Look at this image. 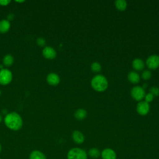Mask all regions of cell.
<instances>
[{
  "mask_svg": "<svg viewBox=\"0 0 159 159\" xmlns=\"http://www.w3.org/2000/svg\"><path fill=\"white\" fill-rule=\"evenodd\" d=\"M1 149H2V147H1V143H0V153H1Z\"/></svg>",
  "mask_w": 159,
  "mask_h": 159,
  "instance_id": "cell-27",
  "label": "cell"
},
{
  "mask_svg": "<svg viewBox=\"0 0 159 159\" xmlns=\"http://www.w3.org/2000/svg\"><path fill=\"white\" fill-rule=\"evenodd\" d=\"M72 139L73 141L77 144H81L83 143L84 140V135L78 130H75L72 134Z\"/></svg>",
  "mask_w": 159,
  "mask_h": 159,
  "instance_id": "cell-11",
  "label": "cell"
},
{
  "mask_svg": "<svg viewBox=\"0 0 159 159\" xmlns=\"http://www.w3.org/2000/svg\"><path fill=\"white\" fill-rule=\"evenodd\" d=\"M132 66L137 71L142 70L144 68L145 64L143 60L140 58H135L132 61Z\"/></svg>",
  "mask_w": 159,
  "mask_h": 159,
  "instance_id": "cell-12",
  "label": "cell"
},
{
  "mask_svg": "<svg viewBox=\"0 0 159 159\" xmlns=\"http://www.w3.org/2000/svg\"><path fill=\"white\" fill-rule=\"evenodd\" d=\"M132 97L137 101H141L145 96V92L144 89L139 86H135L133 87L130 92Z\"/></svg>",
  "mask_w": 159,
  "mask_h": 159,
  "instance_id": "cell-4",
  "label": "cell"
},
{
  "mask_svg": "<svg viewBox=\"0 0 159 159\" xmlns=\"http://www.w3.org/2000/svg\"><path fill=\"white\" fill-rule=\"evenodd\" d=\"M127 6V3L125 0H117L115 1V6L116 9L120 11H124Z\"/></svg>",
  "mask_w": 159,
  "mask_h": 159,
  "instance_id": "cell-17",
  "label": "cell"
},
{
  "mask_svg": "<svg viewBox=\"0 0 159 159\" xmlns=\"http://www.w3.org/2000/svg\"><path fill=\"white\" fill-rule=\"evenodd\" d=\"M0 159H1V158H0Z\"/></svg>",
  "mask_w": 159,
  "mask_h": 159,
  "instance_id": "cell-30",
  "label": "cell"
},
{
  "mask_svg": "<svg viewBox=\"0 0 159 159\" xmlns=\"http://www.w3.org/2000/svg\"><path fill=\"white\" fill-rule=\"evenodd\" d=\"M153 98H154V96H153V94H151L150 93H147V94H145V97H144L145 101L147 102H148V103L150 102H151V101H152L153 99Z\"/></svg>",
  "mask_w": 159,
  "mask_h": 159,
  "instance_id": "cell-23",
  "label": "cell"
},
{
  "mask_svg": "<svg viewBox=\"0 0 159 159\" xmlns=\"http://www.w3.org/2000/svg\"><path fill=\"white\" fill-rule=\"evenodd\" d=\"M67 159H87V153L83 149L73 148L68 152Z\"/></svg>",
  "mask_w": 159,
  "mask_h": 159,
  "instance_id": "cell-3",
  "label": "cell"
},
{
  "mask_svg": "<svg viewBox=\"0 0 159 159\" xmlns=\"http://www.w3.org/2000/svg\"><path fill=\"white\" fill-rule=\"evenodd\" d=\"M60 77L57 73H50L47 76V81L50 85L57 86L60 83Z\"/></svg>",
  "mask_w": 159,
  "mask_h": 159,
  "instance_id": "cell-10",
  "label": "cell"
},
{
  "mask_svg": "<svg viewBox=\"0 0 159 159\" xmlns=\"http://www.w3.org/2000/svg\"><path fill=\"white\" fill-rule=\"evenodd\" d=\"M91 69L93 72L98 73L101 70V65L98 62H94L91 65Z\"/></svg>",
  "mask_w": 159,
  "mask_h": 159,
  "instance_id": "cell-20",
  "label": "cell"
},
{
  "mask_svg": "<svg viewBox=\"0 0 159 159\" xmlns=\"http://www.w3.org/2000/svg\"><path fill=\"white\" fill-rule=\"evenodd\" d=\"M11 2L10 0H0V5L5 6L8 5Z\"/></svg>",
  "mask_w": 159,
  "mask_h": 159,
  "instance_id": "cell-25",
  "label": "cell"
},
{
  "mask_svg": "<svg viewBox=\"0 0 159 159\" xmlns=\"http://www.w3.org/2000/svg\"><path fill=\"white\" fill-rule=\"evenodd\" d=\"M29 159H47L45 155L40 150H35L29 155Z\"/></svg>",
  "mask_w": 159,
  "mask_h": 159,
  "instance_id": "cell-14",
  "label": "cell"
},
{
  "mask_svg": "<svg viewBox=\"0 0 159 159\" xmlns=\"http://www.w3.org/2000/svg\"><path fill=\"white\" fill-rule=\"evenodd\" d=\"M2 61H3L4 65L6 66H10L14 63V58L12 55L7 54L4 57Z\"/></svg>",
  "mask_w": 159,
  "mask_h": 159,
  "instance_id": "cell-19",
  "label": "cell"
},
{
  "mask_svg": "<svg viewBox=\"0 0 159 159\" xmlns=\"http://www.w3.org/2000/svg\"><path fill=\"white\" fill-rule=\"evenodd\" d=\"M1 90H0V95H1Z\"/></svg>",
  "mask_w": 159,
  "mask_h": 159,
  "instance_id": "cell-29",
  "label": "cell"
},
{
  "mask_svg": "<svg viewBox=\"0 0 159 159\" xmlns=\"http://www.w3.org/2000/svg\"><path fill=\"white\" fill-rule=\"evenodd\" d=\"M152 76V73L149 70H145L142 74V77L145 80H149Z\"/></svg>",
  "mask_w": 159,
  "mask_h": 159,
  "instance_id": "cell-21",
  "label": "cell"
},
{
  "mask_svg": "<svg viewBox=\"0 0 159 159\" xmlns=\"http://www.w3.org/2000/svg\"><path fill=\"white\" fill-rule=\"evenodd\" d=\"M102 159H116V153L114 150L107 148L104 149L101 153Z\"/></svg>",
  "mask_w": 159,
  "mask_h": 159,
  "instance_id": "cell-9",
  "label": "cell"
},
{
  "mask_svg": "<svg viewBox=\"0 0 159 159\" xmlns=\"http://www.w3.org/2000/svg\"><path fill=\"white\" fill-rule=\"evenodd\" d=\"M92 88L96 91H104L108 86V81L105 76L102 75H97L94 76L91 81Z\"/></svg>",
  "mask_w": 159,
  "mask_h": 159,
  "instance_id": "cell-2",
  "label": "cell"
},
{
  "mask_svg": "<svg viewBox=\"0 0 159 159\" xmlns=\"http://www.w3.org/2000/svg\"><path fill=\"white\" fill-rule=\"evenodd\" d=\"M2 121V117H1V116L0 115V122Z\"/></svg>",
  "mask_w": 159,
  "mask_h": 159,
  "instance_id": "cell-28",
  "label": "cell"
},
{
  "mask_svg": "<svg viewBox=\"0 0 159 159\" xmlns=\"http://www.w3.org/2000/svg\"><path fill=\"white\" fill-rule=\"evenodd\" d=\"M150 111L149 104L145 101H139L137 106V111L141 116L147 115Z\"/></svg>",
  "mask_w": 159,
  "mask_h": 159,
  "instance_id": "cell-7",
  "label": "cell"
},
{
  "mask_svg": "<svg viewBox=\"0 0 159 159\" xmlns=\"http://www.w3.org/2000/svg\"><path fill=\"white\" fill-rule=\"evenodd\" d=\"M12 79V72L8 69H2L0 70V84L7 85L9 84Z\"/></svg>",
  "mask_w": 159,
  "mask_h": 159,
  "instance_id": "cell-5",
  "label": "cell"
},
{
  "mask_svg": "<svg viewBox=\"0 0 159 159\" xmlns=\"http://www.w3.org/2000/svg\"><path fill=\"white\" fill-rule=\"evenodd\" d=\"M16 2H25V1H16Z\"/></svg>",
  "mask_w": 159,
  "mask_h": 159,
  "instance_id": "cell-26",
  "label": "cell"
},
{
  "mask_svg": "<svg viewBox=\"0 0 159 159\" xmlns=\"http://www.w3.org/2000/svg\"><path fill=\"white\" fill-rule=\"evenodd\" d=\"M11 27V24L9 20L2 19L0 21V33L4 34L9 31Z\"/></svg>",
  "mask_w": 159,
  "mask_h": 159,
  "instance_id": "cell-13",
  "label": "cell"
},
{
  "mask_svg": "<svg viewBox=\"0 0 159 159\" xmlns=\"http://www.w3.org/2000/svg\"><path fill=\"white\" fill-rule=\"evenodd\" d=\"M150 93L153 94V96H159V88L157 86H152L150 89Z\"/></svg>",
  "mask_w": 159,
  "mask_h": 159,
  "instance_id": "cell-22",
  "label": "cell"
},
{
  "mask_svg": "<svg viewBox=\"0 0 159 159\" xmlns=\"http://www.w3.org/2000/svg\"><path fill=\"white\" fill-rule=\"evenodd\" d=\"M37 43L39 46H43L45 44V40L42 37L38 38L37 40Z\"/></svg>",
  "mask_w": 159,
  "mask_h": 159,
  "instance_id": "cell-24",
  "label": "cell"
},
{
  "mask_svg": "<svg viewBox=\"0 0 159 159\" xmlns=\"http://www.w3.org/2000/svg\"><path fill=\"white\" fill-rule=\"evenodd\" d=\"M128 80L129 81L133 83V84H136L138 83L140 81V76L139 75L134 71H130L128 74Z\"/></svg>",
  "mask_w": 159,
  "mask_h": 159,
  "instance_id": "cell-15",
  "label": "cell"
},
{
  "mask_svg": "<svg viewBox=\"0 0 159 159\" xmlns=\"http://www.w3.org/2000/svg\"><path fill=\"white\" fill-rule=\"evenodd\" d=\"M42 55L45 58L48 60H52L56 57L57 52L53 48L47 46L43 49Z\"/></svg>",
  "mask_w": 159,
  "mask_h": 159,
  "instance_id": "cell-8",
  "label": "cell"
},
{
  "mask_svg": "<svg viewBox=\"0 0 159 159\" xmlns=\"http://www.w3.org/2000/svg\"><path fill=\"white\" fill-rule=\"evenodd\" d=\"M88 155L92 158H98L101 156V152L96 148H91L88 151Z\"/></svg>",
  "mask_w": 159,
  "mask_h": 159,
  "instance_id": "cell-18",
  "label": "cell"
},
{
  "mask_svg": "<svg viewBox=\"0 0 159 159\" xmlns=\"http://www.w3.org/2000/svg\"><path fill=\"white\" fill-rule=\"evenodd\" d=\"M87 116V112L84 109H78L75 112V117L78 120H83Z\"/></svg>",
  "mask_w": 159,
  "mask_h": 159,
  "instance_id": "cell-16",
  "label": "cell"
},
{
  "mask_svg": "<svg viewBox=\"0 0 159 159\" xmlns=\"http://www.w3.org/2000/svg\"><path fill=\"white\" fill-rule=\"evenodd\" d=\"M4 120V124L7 128L15 131L20 130L23 125L21 116L16 112H12L7 114Z\"/></svg>",
  "mask_w": 159,
  "mask_h": 159,
  "instance_id": "cell-1",
  "label": "cell"
},
{
  "mask_svg": "<svg viewBox=\"0 0 159 159\" xmlns=\"http://www.w3.org/2000/svg\"><path fill=\"white\" fill-rule=\"evenodd\" d=\"M147 66L151 70H155L159 67V56L152 55L148 57L146 61Z\"/></svg>",
  "mask_w": 159,
  "mask_h": 159,
  "instance_id": "cell-6",
  "label": "cell"
}]
</instances>
